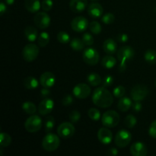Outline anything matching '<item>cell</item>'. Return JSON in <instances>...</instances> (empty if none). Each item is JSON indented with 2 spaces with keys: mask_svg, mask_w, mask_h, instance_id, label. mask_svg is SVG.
Masks as SVG:
<instances>
[{
  "mask_svg": "<svg viewBox=\"0 0 156 156\" xmlns=\"http://www.w3.org/2000/svg\"><path fill=\"white\" fill-rule=\"evenodd\" d=\"M92 101L94 105L101 108H108L114 103V97L105 87L96 88L92 94Z\"/></svg>",
  "mask_w": 156,
  "mask_h": 156,
  "instance_id": "6da1fadb",
  "label": "cell"
},
{
  "mask_svg": "<svg viewBox=\"0 0 156 156\" xmlns=\"http://www.w3.org/2000/svg\"><path fill=\"white\" fill-rule=\"evenodd\" d=\"M60 144L59 136L54 133H49L42 140V147L47 152H54Z\"/></svg>",
  "mask_w": 156,
  "mask_h": 156,
  "instance_id": "7a4b0ae2",
  "label": "cell"
},
{
  "mask_svg": "<svg viewBox=\"0 0 156 156\" xmlns=\"http://www.w3.org/2000/svg\"><path fill=\"white\" fill-rule=\"evenodd\" d=\"M120 115L115 111H108L101 117V123L105 126L108 128H114L120 123Z\"/></svg>",
  "mask_w": 156,
  "mask_h": 156,
  "instance_id": "3957f363",
  "label": "cell"
},
{
  "mask_svg": "<svg viewBox=\"0 0 156 156\" xmlns=\"http://www.w3.org/2000/svg\"><path fill=\"white\" fill-rule=\"evenodd\" d=\"M41 127H42V119L40 116L35 114H32L26 120L24 123V128L27 132L30 133L38 132Z\"/></svg>",
  "mask_w": 156,
  "mask_h": 156,
  "instance_id": "277c9868",
  "label": "cell"
},
{
  "mask_svg": "<svg viewBox=\"0 0 156 156\" xmlns=\"http://www.w3.org/2000/svg\"><path fill=\"white\" fill-rule=\"evenodd\" d=\"M39 52V47L36 44H29L23 48L22 56L27 62H32L37 58Z\"/></svg>",
  "mask_w": 156,
  "mask_h": 156,
  "instance_id": "5b68a950",
  "label": "cell"
},
{
  "mask_svg": "<svg viewBox=\"0 0 156 156\" xmlns=\"http://www.w3.org/2000/svg\"><path fill=\"white\" fill-rule=\"evenodd\" d=\"M132 140V135L126 129L118 131L115 136V144L119 148H125L130 143Z\"/></svg>",
  "mask_w": 156,
  "mask_h": 156,
  "instance_id": "8992f818",
  "label": "cell"
},
{
  "mask_svg": "<svg viewBox=\"0 0 156 156\" xmlns=\"http://www.w3.org/2000/svg\"><path fill=\"white\" fill-rule=\"evenodd\" d=\"M75 131H76V129L72 122L71 123L64 122V123H61L57 128L58 135L60 138L64 139V140L71 138L75 134Z\"/></svg>",
  "mask_w": 156,
  "mask_h": 156,
  "instance_id": "52a82bcc",
  "label": "cell"
},
{
  "mask_svg": "<svg viewBox=\"0 0 156 156\" xmlns=\"http://www.w3.org/2000/svg\"><path fill=\"white\" fill-rule=\"evenodd\" d=\"M149 94V89L144 85H137L132 88L130 91L131 98L135 101L144 100Z\"/></svg>",
  "mask_w": 156,
  "mask_h": 156,
  "instance_id": "ba28073f",
  "label": "cell"
},
{
  "mask_svg": "<svg viewBox=\"0 0 156 156\" xmlns=\"http://www.w3.org/2000/svg\"><path fill=\"white\" fill-rule=\"evenodd\" d=\"M99 57L98 52L94 48H87L82 55L84 62L90 66H95L98 62Z\"/></svg>",
  "mask_w": 156,
  "mask_h": 156,
  "instance_id": "9c48e42d",
  "label": "cell"
},
{
  "mask_svg": "<svg viewBox=\"0 0 156 156\" xmlns=\"http://www.w3.org/2000/svg\"><path fill=\"white\" fill-rule=\"evenodd\" d=\"M135 55V51L133 49L129 46H124L120 47L117 53V59L120 62H126L127 61L131 60Z\"/></svg>",
  "mask_w": 156,
  "mask_h": 156,
  "instance_id": "30bf717a",
  "label": "cell"
},
{
  "mask_svg": "<svg viewBox=\"0 0 156 156\" xmlns=\"http://www.w3.org/2000/svg\"><path fill=\"white\" fill-rule=\"evenodd\" d=\"M34 22L38 28L46 29L50 26V18L46 12H38L34 18Z\"/></svg>",
  "mask_w": 156,
  "mask_h": 156,
  "instance_id": "8fae6325",
  "label": "cell"
},
{
  "mask_svg": "<svg viewBox=\"0 0 156 156\" xmlns=\"http://www.w3.org/2000/svg\"><path fill=\"white\" fill-rule=\"evenodd\" d=\"M73 95L79 99H85L91 94V88L87 84L79 83L73 88Z\"/></svg>",
  "mask_w": 156,
  "mask_h": 156,
  "instance_id": "7c38bea8",
  "label": "cell"
},
{
  "mask_svg": "<svg viewBox=\"0 0 156 156\" xmlns=\"http://www.w3.org/2000/svg\"><path fill=\"white\" fill-rule=\"evenodd\" d=\"M88 21L82 16H78L71 21V27L76 32H83L88 28Z\"/></svg>",
  "mask_w": 156,
  "mask_h": 156,
  "instance_id": "4fadbf2b",
  "label": "cell"
},
{
  "mask_svg": "<svg viewBox=\"0 0 156 156\" xmlns=\"http://www.w3.org/2000/svg\"><path fill=\"white\" fill-rule=\"evenodd\" d=\"M53 108H54V101L52 99L47 98L39 104L37 111L41 115L46 116L52 112Z\"/></svg>",
  "mask_w": 156,
  "mask_h": 156,
  "instance_id": "5bb4252c",
  "label": "cell"
},
{
  "mask_svg": "<svg viewBox=\"0 0 156 156\" xmlns=\"http://www.w3.org/2000/svg\"><path fill=\"white\" fill-rule=\"evenodd\" d=\"M98 139L104 145H108L111 143L113 134L108 127H102L98 132Z\"/></svg>",
  "mask_w": 156,
  "mask_h": 156,
  "instance_id": "9a60e30c",
  "label": "cell"
},
{
  "mask_svg": "<svg viewBox=\"0 0 156 156\" xmlns=\"http://www.w3.org/2000/svg\"><path fill=\"white\" fill-rule=\"evenodd\" d=\"M55 82H56L55 76L50 72H46V73H43L40 78V83H41V86L44 88H50L54 85Z\"/></svg>",
  "mask_w": 156,
  "mask_h": 156,
  "instance_id": "2e32d148",
  "label": "cell"
},
{
  "mask_svg": "<svg viewBox=\"0 0 156 156\" xmlns=\"http://www.w3.org/2000/svg\"><path fill=\"white\" fill-rule=\"evenodd\" d=\"M131 155L133 156H146L147 155V147L141 142H136L130 146Z\"/></svg>",
  "mask_w": 156,
  "mask_h": 156,
  "instance_id": "e0dca14e",
  "label": "cell"
},
{
  "mask_svg": "<svg viewBox=\"0 0 156 156\" xmlns=\"http://www.w3.org/2000/svg\"><path fill=\"white\" fill-rule=\"evenodd\" d=\"M103 7L99 3L93 2L88 7V13L91 18H98L103 15Z\"/></svg>",
  "mask_w": 156,
  "mask_h": 156,
  "instance_id": "ac0fdd59",
  "label": "cell"
},
{
  "mask_svg": "<svg viewBox=\"0 0 156 156\" xmlns=\"http://www.w3.org/2000/svg\"><path fill=\"white\" fill-rule=\"evenodd\" d=\"M87 5V0H71L69 2V8L75 13H80L85 10Z\"/></svg>",
  "mask_w": 156,
  "mask_h": 156,
  "instance_id": "d6986e66",
  "label": "cell"
},
{
  "mask_svg": "<svg viewBox=\"0 0 156 156\" xmlns=\"http://www.w3.org/2000/svg\"><path fill=\"white\" fill-rule=\"evenodd\" d=\"M117 44L116 41L112 38H108L104 42L103 50L107 54L113 55L117 52Z\"/></svg>",
  "mask_w": 156,
  "mask_h": 156,
  "instance_id": "ffe728a7",
  "label": "cell"
},
{
  "mask_svg": "<svg viewBox=\"0 0 156 156\" xmlns=\"http://www.w3.org/2000/svg\"><path fill=\"white\" fill-rule=\"evenodd\" d=\"M24 7L27 12L36 13L41 8V3L40 0H24Z\"/></svg>",
  "mask_w": 156,
  "mask_h": 156,
  "instance_id": "44dd1931",
  "label": "cell"
},
{
  "mask_svg": "<svg viewBox=\"0 0 156 156\" xmlns=\"http://www.w3.org/2000/svg\"><path fill=\"white\" fill-rule=\"evenodd\" d=\"M132 101L130 98L127 97H122L119 100L117 104V108L122 112H126L132 108Z\"/></svg>",
  "mask_w": 156,
  "mask_h": 156,
  "instance_id": "7402d4cb",
  "label": "cell"
},
{
  "mask_svg": "<svg viewBox=\"0 0 156 156\" xmlns=\"http://www.w3.org/2000/svg\"><path fill=\"white\" fill-rule=\"evenodd\" d=\"M24 36L27 38V40L30 42H34L38 37V32L37 30L34 27L32 26H27L24 29Z\"/></svg>",
  "mask_w": 156,
  "mask_h": 156,
  "instance_id": "603a6c76",
  "label": "cell"
},
{
  "mask_svg": "<svg viewBox=\"0 0 156 156\" xmlns=\"http://www.w3.org/2000/svg\"><path fill=\"white\" fill-rule=\"evenodd\" d=\"M37 79H35L34 76H27L24 80V85L27 89L34 90L37 88L39 85Z\"/></svg>",
  "mask_w": 156,
  "mask_h": 156,
  "instance_id": "cb8c5ba5",
  "label": "cell"
},
{
  "mask_svg": "<svg viewBox=\"0 0 156 156\" xmlns=\"http://www.w3.org/2000/svg\"><path fill=\"white\" fill-rule=\"evenodd\" d=\"M87 81H88L90 85L94 87L98 86V85H100L102 83V79L100 75L94 73L88 75V77H87Z\"/></svg>",
  "mask_w": 156,
  "mask_h": 156,
  "instance_id": "d4e9b609",
  "label": "cell"
},
{
  "mask_svg": "<svg viewBox=\"0 0 156 156\" xmlns=\"http://www.w3.org/2000/svg\"><path fill=\"white\" fill-rule=\"evenodd\" d=\"M116 63H117L116 59L111 55L105 56L101 60L102 66L106 69H112L113 67L115 66Z\"/></svg>",
  "mask_w": 156,
  "mask_h": 156,
  "instance_id": "484cf974",
  "label": "cell"
},
{
  "mask_svg": "<svg viewBox=\"0 0 156 156\" xmlns=\"http://www.w3.org/2000/svg\"><path fill=\"white\" fill-rule=\"evenodd\" d=\"M22 110L27 114H34L37 111V107L34 103L30 101H26L22 104Z\"/></svg>",
  "mask_w": 156,
  "mask_h": 156,
  "instance_id": "4316f807",
  "label": "cell"
},
{
  "mask_svg": "<svg viewBox=\"0 0 156 156\" xmlns=\"http://www.w3.org/2000/svg\"><path fill=\"white\" fill-rule=\"evenodd\" d=\"M144 59L150 65L156 63V51L154 50H146L144 54Z\"/></svg>",
  "mask_w": 156,
  "mask_h": 156,
  "instance_id": "83f0119b",
  "label": "cell"
},
{
  "mask_svg": "<svg viewBox=\"0 0 156 156\" xmlns=\"http://www.w3.org/2000/svg\"><path fill=\"white\" fill-rule=\"evenodd\" d=\"M49 42H50V35H49V34L47 32L44 31L40 34V35L37 37V43L40 47H47Z\"/></svg>",
  "mask_w": 156,
  "mask_h": 156,
  "instance_id": "f1b7e54d",
  "label": "cell"
},
{
  "mask_svg": "<svg viewBox=\"0 0 156 156\" xmlns=\"http://www.w3.org/2000/svg\"><path fill=\"white\" fill-rule=\"evenodd\" d=\"M70 47L73 50H76V51H80L84 49L85 44L82 41V40H80L79 38H73L70 42Z\"/></svg>",
  "mask_w": 156,
  "mask_h": 156,
  "instance_id": "f546056e",
  "label": "cell"
},
{
  "mask_svg": "<svg viewBox=\"0 0 156 156\" xmlns=\"http://www.w3.org/2000/svg\"><path fill=\"white\" fill-rule=\"evenodd\" d=\"M55 123L56 122H55V119L53 116H48L46 117L45 121H44V128H45V131L47 133H49L53 130Z\"/></svg>",
  "mask_w": 156,
  "mask_h": 156,
  "instance_id": "4dcf8cb0",
  "label": "cell"
},
{
  "mask_svg": "<svg viewBox=\"0 0 156 156\" xmlns=\"http://www.w3.org/2000/svg\"><path fill=\"white\" fill-rule=\"evenodd\" d=\"M12 143V137L6 133H1L0 135V146L1 147H7Z\"/></svg>",
  "mask_w": 156,
  "mask_h": 156,
  "instance_id": "1f68e13d",
  "label": "cell"
},
{
  "mask_svg": "<svg viewBox=\"0 0 156 156\" xmlns=\"http://www.w3.org/2000/svg\"><path fill=\"white\" fill-rule=\"evenodd\" d=\"M137 123V120L135 116L132 115V114H129V115L126 116V118L124 120V125L127 128L129 129H132L134 126L136 125Z\"/></svg>",
  "mask_w": 156,
  "mask_h": 156,
  "instance_id": "d6a6232c",
  "label": "cell"
},
{
  "mask_svg": "<svg viewBox=\"0 0 156 156\" xmlns=\"http://www.w3.org/2000/svg\"><path fill=\"white\" fill-rule=\"evenodd\" d=\"M88 115L91 120H94V121H98L101 118V113L96 108H91L88 110Z\"/></svg>",
  "mask_w": 156,
  "mask_h": 156,
  "instance_id": "836d02e7",
  "label": "cell"
},
{
  "mask_svg": "<svg viewBox=\"0 0 156 156\" xmlns=\"http://www.w3.org/2000/svg\"><path fill=\"white\" fill-rule=\"evenodd\" d=\"M89 29L91 31V33L97 35L99 34L102 30L101 25L98 21H92V22L89 24Z\"/></svg>",
  "mask_w": 156,
  "mask_h": 156,
  "instance_id": "e575fe53",
  "label": "cell"
},
{
  "mask_svg": "<svg viewBox=\"0 0 156 156\" xmlns=\"http://www.w3.org/2000/svg\"><path fill=\"white\" fill-rule=\"evenodd\" d=\"M57 40L61 44H67L70 41V36L65 31H60L57 34Z\"/></svg>",
  "mask_w": 156,
  "mask_h": 156,
  "instance_id": "d590c367",
  "label": "cell"
},
{
  "mask_svg": "<svg viewBox=\"0 0 156 156\" xmlns=\"http://www.w3.org/2000/svg\"><path fill=\"white\" fill-rule=\"evenodd\" d=\"M125 93H126V88L122 85H118L113 91V95L117 98H120L123 97Z\"/></svg>",
  "mask_w": 156,
  "mask_h": 156,
  "instance_id": "8d00e7d4",
  "label": "cell"
},
{
  "mask_svg": "<svg viewBox=\"0 0 156 156\" xmlns=\"http://www.w3.org/2000/svg\"><path fill=\"white\" fill-rule=\"evenodd\" d=\"M101 21L105 24H111L115 21V16L112 13H107L104 15L101 18Z\"/></svg>",
  "mask_w": 156,
  "mask_h": 156,
  "instance_id": "74e56055",
  "label": "cell"
},
{
  "mask_svg": "<svg viewBox=\"0 0 156 156\" xmlns=\"http://www.w3.org/2000/svg\"><path fill=\"white\" fill-rule=\"evenodd\" d=\"M82 41L84 42L85 45L86 46H91L94 44V37L92 35L89 33L84 34L82 36Z\"/></svg>",
  "mask_w": 156,
  "mask_h": 156,
  "instance_id": "f35d334b",
  "label": "cell"
},
{
  "mask_svg": "<svg viewBox=\"0 0 156 156\" xmlns=\"http://www.w3.org/2000/svg\"><path fill=\"white\" fill-rule=\"evenodd\" d=\"M69 120L73 123H76L79 121L81 119V114L78 111H73L69 114Z\"/></svg>",
  "mask_w": 156,
  "mask_h": 156,
  "instance_id": "ab89813d",
  "label": "cell"
},
{
  "mask_svg": "<svg viewBox=\"0 0 156 156\" xmlns=\"http://www.w3.org/2000/svg\"><path fill=\"white\" fill-rule=\"evenodd\" d=\"M53 5V2L52 0H43L41 2V8L45 12H49L52 9Z\"/></svg>",
  "mask_w": 156,
  "mask_h": 156,
  "instance_id": "60d3db41",
  "label": "cell"
},
{
  "mask_svg": "<svg viewBox=\"0 0 156 156\" xmlns=\"http://www.w3.org/2000/svg\"><path fill=\"white\" fill-rule=\"evenodd\" d=\"M114 82V78L111 76H107L105 79L102 81V86L105 87V88H107V87H110L111 85H113Z\"/></svg>",
  "mask_w": 156,
  "mask_h": 156,
  "instance_id": "b9f144b4",
  "label": "cell"
},
{
  "mask_svg": "<svg viewBox=\"0 0 156 156\" xmlns=\"http://www.w3.org/2000/svg\"><path fill=\"white\" fill-rule=\"evenodd\" d=\"M74 100H73V98L71 94H66L62 99V104L64 106H69V105H71L73 103Z\"/></svg>",
  "mask_w": 156,
  "mask_h": 156,
  "instance_id": "7bdbcfd3",
  "label": "cell"
},
{
  "mask_svg": "<svg viewBox=\"0 0 156 156\" xmlns=\"http://www.w3.org/2000/svg\"><path fill=\"white\" fill-rule=\"evenodd\" d=\"M149 134L152 138L156 139V120L152 121L149 126Z\"/></svg>",
  "mask_w": 156,
  "mask_h": 156,
  "instance_id": "ee69618b",
  "label": "cell"
},
{
  "mask_svg": "<svg viewBox=\"0 0 156 156\" xmlns=\"http://www.w3.org/2000/svg\"><path fill=\"white\" fill-rule=\"evenodd\" d=\"M117 41L120 43H126L129 39V37L126 34H119L117 37Z\"/></svg>",
  "mask_w": 156,
  "mask_h": 156,
  "instance_id": "f6af8a7d",
  "label": "cell"
},
{
  "mask_svg": "<svg viewBox=\"0 0 156 156\" xmlns=\"http://www.w3.org/2000/svg\"><path fill=\"white\" fill-rule=\"evenodd\" d=\"M133 110L136 112H140L142 110V108H143V105L140 103V101H135L134 104H133L132 105Z\"/></svg>",
  "mask_w": 156,
  "mask_h": 156,
  "instance_id": "bcb514c9",
  "label": "cell"
},
{
  "mask_svg": "<svg viewBox=\"0 0 156 156\" xmlns=\"http://www.w3.org/2000/svg\"><path fill=\"white\" fill-rule=\"evenodd\" d=\"M50 94V91L48 88H44L43 87L42 89L41 90V98H47L49 95Z\"/></svg>",
  "mask_w": 156,
  "mask_h": 156,
  "instance_id": "7dc6e473",
  "label": "cell"
},
{
  "mask_svg": "<svg viewBox=\"0 0 156 156\" xmlns=\"http://www.w3.org/2000/svg\"><path fill=\"white\" fill-rule=\"evenodd\" d=\"M6 9H7V6H6V5L4 2H2L0 3V15H2L6 12Z\"/></svg>",
  "mask_w": 156,
  "mask_h": 156,
  "instance_id": "c3c4849f",
  "label": "cell"
},
{
  "mask_svg": "<svg viewBox=\"0 0 156 156\" xmlns=\"http://www.w3.org/2000/svg\"><path fill=\"white\" fill-rule=\"evenodd\" d=\"M126 69V62H120V65L119 66V71L120 73L122 72H124Z\"/></svg>",
  "mask_w": 156,
  "mask_h": 156,
  "instance_id": "681fc988",
  "label": "cell"
},
{
  "mask_svg": "<svg viewBox=\"0 0 156 156\" xmlns=\"http://www.w3.org/2000/svg\"><path fill=\"white\" fill-rule=\"evenodd\" d=\"M108 154H109L110 155H113V156L117 155H118V151H117V149H114V148H112V149H109V151H108Z\"/></svg>",
  "mask_w": 156,
  "mask_h": 156,
  "instance_id": "f907efd6",
  "label": "cell"
},
{
  "mask_svg": "<svg viewBox=\"0 0 156 156\" xmlns=\"http://www.w3.org/2000/svg\"><path fill=\"white\" fill-rule=\"evenodd\" d=\"M15 1V0H5V2L7 5H12L14 4Z\"/></svg>",
  "mask_w": 156,
  "mask_h": 156,
  "instance_id": "816d5d0a",
  "label": "cell"
},
{
  "mask_svg": "<svg viewBox=\"0 0 156 156\" xmlns=\"http://www.w3.org/2000/svg\"><path fill=\"white\" fill-rule=\"evenodd\" d=\"M91 1H97V0H91Z\"/></svg>",
  "mask_w": 156,
  "mask_h": 156,
  "instance_id": "f5cc1de1",
  "label": "cell"
},
{
  "mask_svg": "<svg viewBox=\"0 0 156 156\" xmlns=\"http://www.w3.org/2000/svg\"><path fill=\"white\" fill-rule=\"evenodd\" d=\"M155 87H156V81H155Z\"/></svg>",
  "mask_w": 156,
  "mask_h": 156,
  "instance_id": "db71d44e",
  "label": "cell"
}]
</instances>
